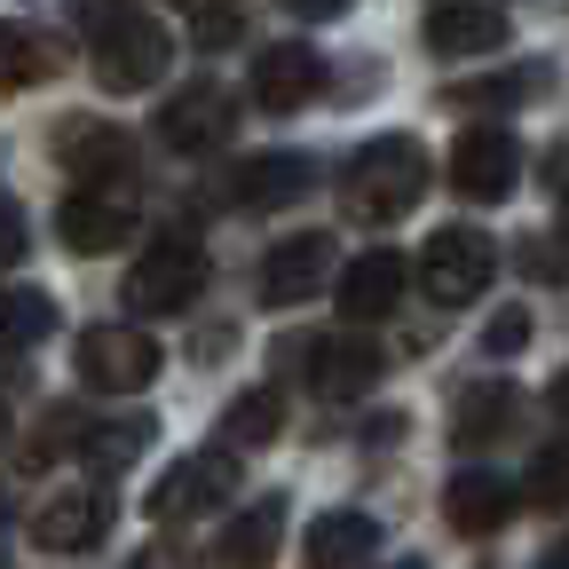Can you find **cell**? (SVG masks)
Returning a JSON list of instances; mask_svg holds the SVG:
<instances>
[{
    "mask_svg": "<svg viewBox=\"0 0 569 569\" xmlns=\"http://www.w3.org/2000/svg\"><path fill=\"white\" fill-rule=\"evenodd\" d=\"M427 48L436 56H490V48H507V17L490 0H436L427 9Z\"/></svg>",
    "mask_w": 569,
    "mask_h": 569,
    "instance_id": "obj_16",
    "label": "cell"
},
{
    "mask_svg": "<svg viewBox=\"0 0 569 569\" xmlns=\"http://www.w3.org/2000/svg\"><path fill=\"white\" fill-rule=\"evenodd\" d=\"M522 348H530V317L522 309H507V317L482 325V356H522Z\"/></svg>",
    "mask_w": 569,
    "mask_h": 569,
    "instance_id": "obj_27",
    "label": "cell"
},
{
    "mask_svg": "<svg viewBox=\"0 0 569 569\" xmlns=\"http://www.w3.org/2000/svg\"><path fill=\"white\" fill-rule=\"evenodd\" d=\"M56 238L71 253H111L134 238V198L127 190H71L63 213H56Z\"/></svg>",
    "mask_w": 569,
    "mask_h": 569,
    "instance_id": "obj_9",
    "label": "cell"
},
{
    "mask_svg": "<svg viewBox=\"0 0 569 569\" xmlns=\"http://www.w3.org/2000/svg\"><path fill=\"white\" fill-rule=\"evenodd\" d=\"M151 436H159V427L134 411V419H103V427H88V436H80V451H88L103 475H119V467H134L142 451H151Z\"/></svg>",
    "mask_w": 569,
    "mask_h": 569,
    "instance_id": "obj_24",
    "label": "cell"
},
{
    "mask_svg": "<svg viewBox=\"0 0 569 569\" xmlns=\"http://www.w3.org/2000/svg\"><path fill=\"white\" fill-rule=\"evenodd\" d=\"M507 515H515V482H498V475H451L443 522H451L459 538H490Z\"/></svg>",
    "mask_w": 569,
    "mask_h": 569,
    "instance_id": "obj_18",
    "label": "cell"
},
{
    "mask_svg": "<svg viewBox=\"0 0 569 569\" xmlns=\"http://www.w3.org/2000/svg\"><path fill=\"white\" fill-rule=\"evenodd\" d=\"M230 127H238V103H230V88H213V80L174 88V103L159 111L167 151H182V159H198V151H222V142H230Z\"/></svg>",
    "mask_w": 569,
    "mask_h": 569,
    "instance_id": "obj_8",
    "label": "cell"
},
{
    "mask_svg": "<svg viewBox=\"0 0 569 569\" xmlns=\"http://www.w3.org/2000/svg\"><path fill=\"white\" fill-rule=\"evenodd\" d=\"M151 561H159V553H142V561H134V569H151Z\"/></svg>",
    "mask_w": 569,
    "mask_h": 569,
    "instance_id": "obj_37",
    "label": "cell"
},
{
    "mask_svg": "<svg viewBox=\"0 0 569 569\" xmlns=\"http://www.w3.org/2000/svg\"><path fill=\"white\" fill-rule=\"evenodd\" d=\"M48 71H56V48H48L32 24H9V17H0V96L48 80Z\"/></svg>",
    "mask_w": 569,
    "mask_h": 569,
    "instance_id": "obj_22",
    "label": "cell"
},
{
    "mask_svg": "<svg viewBox=\"0 0 569 569\" xmlns=\"http://www.w3.org/2000/svg\"><path fill=\"white\" fill-rule=\"evenodd\" d=\"M24 246H32L24 206H17V198H0V269H17V261H24Z\"/></svg>",
    "mask_w": 569,
    "mask_h": 569,
    "instance_id": "obj_28",
    "label": "cell"
},
{
    "mask_svg": "<svg viewBox=\"0 0 569 569\" xmlns=\"http://www.w3.org/2000/svg\"><path fill=\"white\" fill-rule=\"evenodd\" d=\"M427 151L411 134H372L365 151L348 159V174H340V206L356 213V222H403V213L427 198Z\"/></svg>",
    "mask_w": 569,
    "mask_h": 569,
    "instance_id": "obj_2",
    "label": "cell"
},
{
    "mask_svg": "<svg viewBox=\"0 0 569 569\" xmlns=\"http://www.w3.org/2000/svg\"><path fill=\"white\" fill-rule=\"evenodd\" d=\"M403 284H411L403 253H396V246H372V253H356V261L340 269V309H348L356 325H372V317H388V309L403 301Z\"/></svg>",
    "mask_w": 569,
    "mask_h": 569,
    "instance_id": "obj_15",
    "label": "cell"
},
{
    "mask_svg": "<svg viewBox=\"0 0 569 569\" xmlns=\"http://www.w3.org/2000/svg\"><path fill=\"white\" fill-rule=\"evenodd\" d=\"M372 553H380V522L372 515H317L309 546H301V569H356Z\"/></svg>",
    "mask_w": 569,
    "mask_h": 569,
    "instance_id": "obj_20",
    "label": "cell"
},
{
    "mask_svg": "<svg viewBox=\"0 0 569 569\" xmlns=\"http://www.w3.org/2000/svg\"><path fill=\"white\" fill-rule=\"evenodd\" d=\"M515 182H522V142H515L507 127H467V134L451 142V190H459V198L498 206Z\"/></svg>",
    "mask_w": 569,
    "mask_h": 569,
    "instance_id": "obj_7",
    "label": "cell"
},
{
    "mask_svg": "<svg viewBox=\"0 0 569 569\" xmlns=\"http://www.w3.org/2000/svg\"><path fill=\"white\" fill-rule=\"evenodd\" d=\"M222 498H238V451H190V459H174L159 482H151V507L159 522H190V515H206V507H222Z\"/></svg>",
    "mask_w": 569,
    "mask_h": 569,
    "instance_id": "obj_6",
    "label": "cell"
},
{
    "mask_svg": "<svg viewBox=\"0 0 569 569\" xmlns=\"http://www.w3.org/2000/svg\"><path fill=\"white\" fill-rule=\"evenodd\" d=\"M522 498H530V507H546V515H561V507H569V436H553V443L530 459Z\"/></svg>",
    "mask_w": 569,
    "mask_h": 569,
    "instance_id": "obj_26",
    "label": "cell"
},
{
    "mask_svg": "<svg viewBox=\"0 0 569 569\" xmlns=\"http://www.w3.org/2000/svg\"><path fill=\"white\" fill-rule=\"evenodd\" d=\"M380 372H388V356H380L365 332H332V340H309V388H317L325 403H348V396H365Z\"/></svg>",
    "mask_w": 569,
    "mask_h": 569,
    "instance_id": "obj_12",
    "label": "cell"
},
{
    "mask_svg": "<svg viewBox=\"0 0 569 569\" xmlns=\"http://www.w3.org/2000/svg\"><path fill=\"white\" fill-rule=\"evenodd\" d=\"M561 230H569V182H561Z\"/></svg>",
    "mask_w": 569,
    "mask_h": 569,
    "instance_id": "obj_35",
    "label": "cell"
},
{
    "mask_svg": "<svg viewBox=\"0 0 569 569\" xmlns=\"http://www.w3.org/2000/svg\"><path fill=\"white\" fill-rule=\"evenodd\" d=\"M159 365H167V356H159V340L142 325H96V332H80V348H71V372H80L88 388H103V396L151 388Z\"/></svg>",
    "mask_w": 569,
    "mask_h": 569,
    "instance_id": "obj_4",
    "label": "cell"
},
{
    "mask_svg": "<svg viewBox=\"0 0 569 569\" xmlns=\"http://www.w3.org/2000/svg\"><path fill=\"white\" fill-rule=\"evenodd\" d=\"M309 182H317V167H309L301 151H261V159H238V174H230V206L269 213V206H293Z\"/></svg>",
    "mask_w": 569,
    "mask_h": 569,
    "instance_id": "obj_17",
    "label": "cell"
},
{
    "mask_svg": "<svg viewBox=\"0 0 569 569\" xmlns=\"http://www.w3.org/2000/svg\"><path fill=\"white\" fill-rule=\"evenodd\" d=\"M182 9H198V17H206V9H230V0H182Z\"/></svg>",
    "mask_w": 569,
    "mask_h": 569,
    "instance_id": "obj_33",
    "label": "cell"
},
{
    "mask_svg": "<svg viewBox=\"0 0 569 569\" xmlns=\"http://www.w3.org/2000/svg\"><path fill=\"white\" fill-rule=\"evenodd\" d=\"M284 9H293L301 24H325V17H340V9H348V0H284Z\"/></svg>",
    "mask_w": 569,
    "mask_h": 569,
    "instance_id": "obj_31",
    "label": "cell"
},
{
    "mask_svg": "<svg viewBox=\"0 0 569 569\" xmlns=\"http://www.w3.org/2000/svg\"><path fill=\"white\" fill-rule=\"evenodd\" d=\"M284 546V498H253V507L222 530V546H213V561L222 569H269Z\"/></svg>",
    "mask_w": 569,
    "mask_h": 569,
    "instance_id": "obj_19",
    "label": "cell"
},
{
    "mask_svg": "<svg viewBox=\"0 0 569 569\" xmlns=\"http://www.w3.org/2000/svg\"><path fill=\"white\" fill-rule=\"evenodd\" d=\"M522 269H530V277H561L569 261L553 253V238H522Z\"/></svg>",
    "mask_w": 569,
    "mask_h": 569,
    "instance_id": "obj_30",
    "label": "cell"
},
{
    "mask_svg": "<svg viewBox=\"0 0 569 569\" xmlns=\"http://www.w3.org/2000/svg\"><path fill=\"white\" fill-rule=\"evenodd\" d=\"M56 151H63L71 182H88V190H119L127 167H134V142H127L119 127H103V119H71Z\"/></svg>",
    "mask_w": 569,
    "mask_h": 569,
    "instance_id": "obj_13",
    "label": "cell"
},
{
    "mask_svg": "<svg viewBox=\"0 0 569 569\" xmlns=\"http://www.w3.org/2000/svg\"><path fill=\"white\" fill-rule=\"evenodd\" d=\"M206 293V246L190 230H167L159 246H142L127 269V309L134 317H174Z\"/></svg>",
    "mask_w": 569,
    "mask_h": 569,
    "instance_id": "obj_3",
    "label": "cell"
},
{
    "mask_svg": "<svg viewBox=\"0 0 569 569\" xmlns=\"http://www.w3.org/2000/svg\"><path fill=\"white\" fill-rule=\"evenodd\" d=\"M0 436H9V411H0Z\"/></svg>",
    "mask_w": 569,
    "mask_h": 569,
    "instance_id": "obj_38",
    "label": "cell"
},
{
    "mask_svg": "<svg viewBox=\"0 0 569 569\" xmlns=\"http://www.w3.org/2000/svg\"><path fill=\"white\" fill-rule=\"evenodd\" d=\"M88 56H96V88L103 96H142L167 80L174 40L142 0H88Z\"/></svg>",
    "mask_w": 569,
    "mask_h": 569,
    "instance_id": "obj_1",
    "label": "cell"
},
{
    "mask_svg": "<svg viewBox=\"0 0 569 569\" xmlns=\"http://www.w3.org/2000/svg\"><path fill=\"white\" fill-rule=\"evenodd\" d=\"M388 569H427V561H388Z\"/></svg>",
    "mask_w": 569,
    "mask_h": 569,
    "instance_id": "obj_36",
    "label": "cell"
},
{
    "mask_svg": "<svg viewBox=\"0 0 569 569\" xmlns=\"http://www.w3.org/2000/svg\"><path fill=\"white\" fill-rule=\"evenodd\" d=\"M553 411H561V419H569V372H561V380H553Z\"/></svg>",
    "mask_w": 569,
    "mask_h": 569,
    "instance_id": "obj_32",
    "label": "cell"
},
{
    "mask_svg": "<svg viewBox=\"0 0 569 569\" xmlns=\"http://www.w3.org/2000/svg\"><path fill=\"white\" fill-rule=\"evenodd\" d=\"M56 332V301L48 293H0V356H24Z\"/></svg>",
    "mask_w": 569,
    "mask_h": 569,
    "instance_id": "obj_25",
    "label": "cell"
},
{
    "mask_svg": "<svg viewBox=\"0 0 569 569\" xmlns=\"http://www.w3.org/2000/svg\"><path fill=\"white\" fill-rule=\"evenodd\" d=\"M498 277V246L482 238V230H436L427 238V253H419V284H427V301L436 309H467L482 284Z\"/></svg>",
    "mask_w": 569,
    "mask_h": 569,
    "instance_id": "obj_5",
    "label": "cell"
},
{
    "mask_svg": "<svg viewBox=\"0 0 569 569\" xmlns=\"http://www.w3.org/2000/svg\"><path fill=\"white\" fill-rule=\"evenodd\" d=\"M522 88H538V80H475V88H451V103H515Z\"/></svg>",
    "mask_w": 569,
    "mask_h": 569,
    "instance_id": "obj_29",
    "label": "cell"
},
{
    "mask_svg": "<svg viewBox=\"0 0 569 569\" xmlns=\"http://www.w3.org/2000/svg\"><path fill=\"white\" fill-rule=\"evenodd\" d=\"M103 530H111V498L103 490H56L32 515V546H48V553H88Z\"/></svg>",
    "mask_w": 569,
    "mask_h": 569,
    "instance_id": "obj_14",
    "label": "cell"
},
{
    "mask_svg": "<svg viewBox=\"0 0 569 569\" xmlns=\"http://www.w3.org/2000/svg\"><path fill=\"white\" fill-rule=\"evenodd\" d=\"M325 277H332V238H325V230L277 238V246H269V261H261V301H269V309H293V301H309V293H317Z\"/></svg>",
    "mask_w": 569,
    "mask_h": 569,
    "instance_id": "obj_10",
    "label": "cell"
},
{
    "mask_svg": "<svg viewBox=\"0 0 569 569\" xmlns=\"http://www.w3.org/2000/svg\"><path fill=\"white\" fill-rule=\"evenodd\" d=\"M538 569H569V546H561V553H546V561H538Z\"/></svg>",
    "mask_w": 569,
    "mask_h": 569,
    "instance_id": "obj_34",
    "label": "cell"
},
{
    "mask_svg": "<svg viewBox=\"0 0 569 569\" xmlns=\"http://www.w3.org/2000/svg\"><path fill=\"white\" fill-rule=\"evenodd\" d=\"M277 427H284V396H277V388H246V396L222 411L230 451H261V443H277Z\"/></svg>",
    "mask_w": 569,
    "mask_h": 569,
    "instance_id": "obj_23",
    "label": "cell"
},
{
    "mask_svg": "<svg viewBox=\"0 0 569 569\" xmlns=\"http://www.w3.org/2000/svg\"><path fill=\"white\" fill-rule=\"evenodd\" d=\"M317 88H325V56L309 40H277L253 56V103L261 111H301Z\"/></svg>",
    "mask_w": 569,
    "mask_h": 569,
    "instance_id": "obj_11",
    "label": "cell"
},
{
    "mask_svg": "<svg viewBox=\"0 0 569 569\" xmlns=\"http://www.w3.org/2000/svg\"><path fill=\"white\" fill-rule=\"evenodd\" d=\"M515 419H522V396L507 388V380H475L467 396H459V411H451V443H498V436H515Z\"/></svg>",
    "mask_w": 569,
    "mask_h": 569,
    "instance_id": "obj_21",
    "label": "cell"
}]
</instances>
